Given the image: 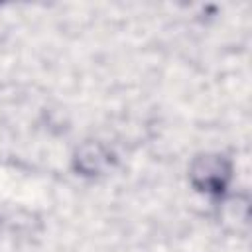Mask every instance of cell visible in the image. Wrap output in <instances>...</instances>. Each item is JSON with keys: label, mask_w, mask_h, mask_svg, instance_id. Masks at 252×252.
<instances>
[{"label": "cell", "mask_w": 252, "mask_h": 252, "mask_svg": "<svg viewBox=\"0 0 252 252\" xmlns=\"http://www.w3.org/2000/svg\"><path fill=\"white\" fill-rule=\"evenodd\" d=\"M230 177V167L222 156H203L193 163L191 179L199 191L220 193Z\"/></svg>", "instance_id": "1"}]
</instances>
